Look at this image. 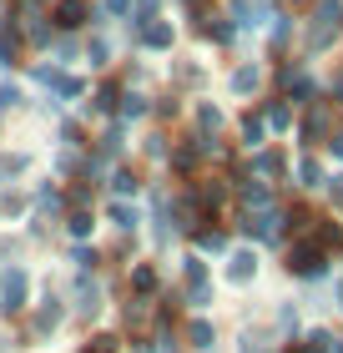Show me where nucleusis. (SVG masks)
<instances>
[{
	"label": "nucleus",
	"mask_w": 343,
	"mask_h": 353,
	"mask_svg": "<svg viewBox=\"0 0 343 353\" xmlns=\"http://www.w3.org/2000/svg\"><path fill=\"white\" fill-rule=\"evenodd\" d=\"M298 278H318L323 272V243H303L298 252H293V263H288Z\"/></svg>",
	"instance_id": "nucleus-1"
},
{
	"label": "nucleus",
	"mask_w": 343,
	"mask_h": 353,
	"mask_svg": "<svg viewBox=\"0 0 343 353\" xmlns=\"http://www.w3.org/2000/svg\"><path fill=\"white\" fill-rule=\"evenodd\" d=\"M0 308H26V272L21 268H10L6 272V283H0Z\"/></svg>",
	"instance_id": "nucleus-2"
},
{
	"label": "nucleus",
	"mask_w": 343,
	"mask_h": 353,
	"mask_svg": "<svg viewBox=\"0 0 343 353\" xmlns=\"http://www.w3.org/2000/svg\"><path fill=\"white\" fill-rule=\"evenodd\" d=\"M86 6H81V0H61V6H56V21L61 26H66V30H76V26H86Z\"/></svg>",
	"instance_id": "nucleus-3"
},
{
	"label": "nucleus",
	"mask_w": 343,
	"mask_h": 353,
	"mask_svg": "<svg viewBox=\"0 0 343 353\" xmlns=\"http://www.w3.org/2000/svg\"><path fill=\"white\" fill-rule=\"evenodd\" d=\"M277 222H283L277 212H257V217H248V232H257V237H273V232H277Z\"/></svg>",
	"instance_id": "nucleus-4"
},
{
	"label": "nucleus",
	"mask_w": 343,
	"mask_h": 353,
	"mask_svg": "<svg viewBox=\"0 0 343 353\" xmlns=\"http://www.w3.org/2000/svg\"><path fill=\"white\" fill-rule=\"evenodd\" d=\"M253 268H257V258H253V252H233V278H237V283L248 278Z\"/></svg>",
	"instance_id": "nucleus-5"
},
{
	"label": "nucleus",
	"mask_w": 343,
	"mask_h": 353,
	"mask_svg": "<svg viewBox=\"0 0 343 353\" xmlns=\"http://www.w3.org/2000/svg\"><path fill=\"white\" fill-rule=\"evenodd\" d=\"M146 46H172V26H146Z\"/></svg>",
	"instance_id": "nucleus-6"
},
{
	"label": "nucleus",
	"mask_w": 343,
	"mask_h": 353,
	"mask_svg": "<svg viewBox=\"0 0 343 353\" xmlns=\"http://www.w3.org/2000/svg\"><path fill=\"white\" fill-rule=\"evenodd\" d=\"M132 288H137V293H152V288H157V272H152V268H137V272H132Z\"/></svg>",
	"instance_id": "nucleus-7"
},
{
	"label": "nucleus",
	"mask_w": 343,
	"mask_h": 353,
	"mask_svg": "<svg viewBox=\"0 0 343 353\" xmlns=\"http://www.w3.org/2000/svg\"><path fill=\"white\" fill-rule=\"evenodd\" d=\"M111 222H117V228H132V222H137V212H132V207H111Z\"/></svg>",
	"instance_id": "nucleus-8"
},
{
	"label": "nucleus",
	"mask_w": 343,
	"mask_h": 353,
	"mask_svg": "<svg viewBox=\"0 0 343 353\" xmlns=\"http://www.w3.org/2000/svg\"><path fill=\"white\" fill-rule=\"evenodd\" d=\"M197 243H202L207 252H222V248H227V237H222V232H202V237H197Z\"/></svg>",
	"instance_id": "nucleus-9"
},
{
	"label": "nucleus",
	"mask_w": 343,
	"mask_h": 353,
	"mask_svg": "<svg viewBox=\"0 0 343 353\" xmlns=\"http://www.w3.org/2000/svg\"><path fill=\"white\" fill-rule=\"evenodd\" d=\"M257 86V71H237L233 76V91H253Z\"/></svg>",
	"instance_id": "nucleus-10"
},
{
	"label": "nucleus",
	"mask_w": 343,
	"mask_h": 353,
	"mask_svg": "<svg viewBox=\"0 0 343 353\" xmlns=\"http://www.w3.org/2000/svg\"><path fill=\"white\" fill-rule=\"evenodd\" d=\"M192 343L207 348V343H212V328H207V323H192Z\"/></svg>",
	"instance_id": "nucleus-11"
},
{
	"label": "nucleus",
	"mask_w": 343,
	"mask_h": 353,
	"mask_svg": "<svg viewBox=\"0 0 343 353\" xmlns=\"http://www.w3.org/2000/svg\"><path fill=\"white\" fill-rule=\"evenodd\" d=\"M111 187H117L121 197H126V192H137V176H132V172H121V176H117V182H111Z\"/></svg>",
	"instance_id": "nucleus-12"
},
{
	"label": "nucleus",
	"mask_w": 343,
	"mask_h": 353,
	"mask_svg": "<svg viewBox=\"0 0 343 353\" xmlns=\"http://www.w3.org/2000/svg\"><path fill=\"white\" fill-rule=\"evenodd\" d=\"M71 232H76V237H86V232H91V217H86V212H76V217H71Z\"/></svg>",
	"instance_id": "nucleus-13"
},
{
	"label": "nucleus",
	"mask_w": 343,
	"mask_h": 353,
	"mask_svg": "<svg viewBox=\"0 0 343 353\" xmlns=\"http://www.w3.org/2000/svg\"><path fill=\"white\" fill-rule=\"evenodd\" d=\"M61 323V308H56V303H51V308H41V328H56Z\"/></svg>",
	"instance_id": "nucleus-14"
},
{
	"label": "nucleus",
	"mask_w": 343,
	"mask_h": 353,
	"mask_svg": "<svg viewBox=\"0 0 343 353\" xmlns=\"http://www.w3.org/2000/svg\"><path fill=\"white\" fill-rule=\"evenodd\" d=\"M242 137H248L253 147H257V141H263V121H248V126H242Z\"/></svg>",
	"instance_id": "nucleus-15"
},
{
	"label": "nucleus",
	"mask_w": 343,
	"mask_h": 353,
	"mask_svg": "<svg viewBox=\"0 0 343 353\" xmlns=\"http://www.w3.org/2000/svg\"><path fill=\"white\" fill-rule=\"evenodd\" d=\"M121 111H126V117H141L146 101H141V96H126V106H121Z\"/></svg>",
	"instance_id": "nucleus-16"
},
{
	"label": "nucleus",
	"mask_w": 343,
	"mask_h": 353,
	"mask_svg": "<svg viewBox=\"0 0 343 353\" xmlns=\"http://www.w3.org/2000/svg\"><path fill=\"white\" fill-rule=\"evenodd\" d=\"M277 167H283V162H277L273 152H263V157H257V172H277Z\"/></svg>",
	"instance_id": "nucleus-17"
},
{
	"label": "nucleus",
	"mask_w": 343,
	"mask_h": 353,
	"mask_svg": "<svg viewBox=\"0 0 343 353\" xmlns=\"http://www.w3.org/2000/svg\"><path fill=\"white\" fill-rule=\"evenodd\" d=\"M15 101H21V91H15V86H0V106H15Z\"/></svg>",
	"instance_id": "nucleus-18"
},
{
	"label": "nucleus",
	"mask_w": 343,
	"mask_h": 353,
	"mask_svg": "<svg viewBox=\"0 0 343 353\" xmlns=\"http://www.w3.org/2000/svg\"><path fill=\"white\" fill-rule=\"evenodd\" d=\"M333 197L343 202V176H333Z\"/></svg>",
	"instance_id": "nucleus-19"
}]
</instances>
